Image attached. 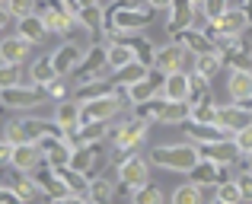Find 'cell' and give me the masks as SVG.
Segmentation results:
<instances>
[{
	"mask_svg": "<svg viewBox=\"0 0 252 204\" xmlns=\"http://www.w3.org/2000/svg\"><path fill=\"white\" fill-rule=\"evenodd\" d=\"M154 160L160 166L179 169V173H191L198 166V153L191 147H160V150H154Z\"/></svg>",
	"mask_w": 252,
	"mask_h": 204,
	"instance_id": "obj_1",
	"label": "cell"
},
{
	"mask_svg": "<svg viewBox=\"0 0 252 204\" xmlns=\"http://www.w3.org/2000/svg\"><path fill=\"white\" fill-rule=\"evenodd\" d=\"M191 93V83L185 74H179V70H172V74H166V83H163V96H166L169 102H185Z\"/></svg>",
	"mask_w": 252,
	"mask_h": 204,
	"instance_id": "obj_2",
	"label": "cell"
},
{
	"mask_svg": "<svg viewBox=\"0 0 252 204\" xmlns=\"http://www.w3.org/2000/svg\"><path fill=\"white\" fill-rule=\"evenodd\" d=\"M230 96H233L236 102L252 99V70H233V74H230Z\"/></svg>",
	"mask_w": 252,
	"mask_h": 204,
	"instance_id": "obj_3",
	"label": "cell"
},
{
	"mask_svg": "<svg viewBox=\"0 0 252 204\" xmlns=\"http://www.w3.org/2000/svg\"><path fill=\"white\" fill-rule=\"evenodd\" d=\"M26 51H29V42H26L23 35H16V38H6L3 45H0V58H3L6 64H19L26 58Z\"/></svg>",
	"mask_w": 252,
	"mask_h": 204,
	"instance_id": "obj_4",
	"label": "cell"
},
{
	"mask_svg": "<svg viewBox=\"0 0 252 204\" xmlns=\"http://www.w3.org/2000/svg\"><path fill=\"white\" fill-rule=\"evenodd\" d=\"M246 23H249V13L246 10H223L220 16H217L220 32H230V35H236V32H240Z\"/></svg>",
	"mask_w": 252,
	"mask_h": 204,
	"instance_id": "obj_5",
	"label": "cell"
},
{
	"mask_svg": "<svg viewBox=\"0 0 252 204\" xmlns=\"http://www.w3.org/2000/svg\"><path fill=\"white\" fill-rule=\"evenodd\" d=\"M115 109H118V99L105 96V99H96V102L86 105V109H83V118H86V121H96V118H109V115H115Z\"/></svg>",
	"mask_w": 252,
	"mask_h": 204,
	"instance_id": "obj_6",
	"label": "cell"
},
{
	"mask_svg": "<svg viewBox=\"0 0 252 204\" xmlns=\"http://www.w3.org/2000/svg\"><path fill=\"white\" fill-rule=\"evenodd\" d=\"M38 160H42V156H38V147H32V144H16V150H13V163H16L19 169H32Z\"/></svg>",
	"mask_w": 252,
	"mask_h": 204,
	"instance_id": "obj_7",
	"label": "cell"
},
{
	"mask_svg": "<svg viewBox=\"0 0 252 204\" xmlns=\"http://www.w3.org/2000/svg\"><path fill=\"white\" fill-rule=\"evenodd\" d=\"M214 118H217L220 124H227V128H233V131H240L243 124H249V121H252L249 112H243V109H220Z\"/></svg>",
	"mask_w": 252,
	"mask_h": 204,
	"instance_id": "obj_8",
	"label": "cell"
},
{
	"mask_svg": "<svg viewBox=\"0 0 252 204\" xmlns=\"http://www.w3.org/2000/svg\"><path fill=\"white\" fill-rule=\"evenodd\" d=\"M122 179L131 182V185H141V182L147 179V163H144V160H128V163H122Z\"/></svg>",
	"mask_w": 252,
	"mask_h": 204,
	"instance_id": "obj_9",
	"label": "cell"
},
{
	"mask_svg": "<svg viewBox=\"0 0 252 204\" xmlns=\"http://www.w3.org/2000/svg\"><path fill=\"white\" fill-rule=\"evenodd\" d=\"M45 32H48V29H45V23H42V19H35L32 13H29V16H23V23H19V35H23L26 42H35V38H42Z\"/></svg>",
	"mask_w": 252,
	"mask_h": 204,
	"instance_id": "obj_10",
	"label": "cell"
},
{
	"mask_svg": "<svg viewBox=\"0 0 252 204\" xmlns=\"http://www.w3.org/2000/svg\"><path fill=\"white\" fill-rule=\"evenodd\" d=\"M182 48H163L160 58H157V64H160V70H166V74H172V70L182 67Z\"/></svg>",
	"mask_w": 252,
	"mask_h": 204,
	"instance_id": "obj_11",
	"label": "cell"
},
{
	"mask_svg": "<svg viewBox=\"0 0 252 204\" xmlns=\"http://www.w3.org/2000/svg\"><path fill=\"white\" fill-rule=\"evenodd\" d=\"M74 64H77V48H70V45H67V48L58 51V58L51 61V67H55V74H67Z\"/></svg>",
	"mask_w": 252,
	"mask_h": 204,
	"instance_id": "obj_12",
	"label": "cell"
},
{
	"mask_svg": "<svg viewBox=\"0 0 252 204\" xmlns=\"http://www.w3.org/2000/svg\"><path fill=\"white\" fill-rule=\"evenodd\" d=\"M147 96H154V83H150L147 77H141V80L131 83V99H134V102H144Z\"/></svg>",
	"mask_w": 252,
	"mask_h": 204,
	"instance_id": "obj_13",
	"label": "cell"
},
{
	"mask_svg": "<svg viewBox=\"0 0 252 204\" xmlns=\"http://www.w3.org/2000/svg\"><path fill=\"white\" fill-rule=\"evenodd\" d=\"M144 134V124H128V128L118 134V147H131V144H137Z\"/></svg>",
	"mask_w": 252,
	"mask_h": 204,
	"instance_id": "obj_14",
	"label": "cell"
},
{
	"mask_svg": "<svg viewBox=\"0 0 252 204\" xmlns=\"http://www.w3.org/2000/svg\"><path fill=\"white\" fill-rule=\"evenodd\" d=\"M236 150H240V153H252V121L249 124H243L240 131H236Z\"/></svg>",
	"mask_w": 252,
	"mask_h": 204,
	"instance_id": "obj_15",
	"label": "cell"
},
{
	"mask_svg": "<svg viewBox=\"0 0 252 204\" xmlns=\"http://www.w3.org/2000/svg\"><path fill=\"white\" fill-rule=\"evenodd\" d=\"M128 61H134L131 48H109V64L112 67H125Z\"/></svg>",
	"mask_w": 252,
	"mask_h": 204,
	"instance_id": "obj_16",
	"label": "cell"
},
{
	"mask_svg": "<svg viewBox=\"0 0 252 204\" xmlns=\"http://www.w3.org/2000/svg\"><path fill=\"white\" fill-rule=\"evenodd\" d=\"M42 23H45V29H55V32L67 29V16H64V13H45Z\"/></svg>",
	"mask_w": 252,
	"mask_h": 204,
	"instance_id": "obj_17",
	"label": "cell"
},
{
	"mask_svg": "<svg viewBox=\"0 0 252 204\" xmlns=\"http://www.w3.org/2000/svg\"><path fill=\"white\" fill-rule=\"evenodd\" d=\"M118 70H122V80L125 83H134V80H141V77H144V67H141V64H134V61H128L125 67H118Z\"/></svg>",
	"mask_w": 252,
	"mask_h": 204,
	"instance_id": "obj_18",
	"label": "cell"
},
{
	"mask_svg": "<svg viewBox=\"0 0 252 204\" xmlns=\"http://www.w3.org/2000/svg\"><path fill=\"white\" fill-rule=\"evenodd\" d=\"M240 198H243L240 185H220L217 188V201H240Z\"/></svg>",
	"mask_w": 252,
	"mask_h": 204,
	"instance_id": "obj_19",
	"label": "cell"
},
{
	"mask_svg": "<svg viewBox=\"0 0 252 204\" xmlns=\"http://www.w3.org/2000/svg\"><path fill=\"white\" fill-rule=\"evenodd\" d=\"M217 64H220V61H217V55H204L201 61H198V74H201V77H211L217 70Z\"/></svg>",
	"mask_w": 252,
	"mask_h": 204,
	"instance_id": "obj_20",
	"label": "cell"
},
{
	"mask_svg": "<svg viewBox=\"0 0 252 204\" xmlns=\"http://www.w3.org/2000/svg\"><path fill=\"white\" fill-rule=\"evenodd\" d=\"M6 99H10L13 105H29V102H35V93H16V89H6Z\"/></svg>",
	"mask_w": 252,
	"mask_h": 204,
	"instance_id": "obj_21",
	"label": "cell"
},
{
	"mask_svg": "<svg viewBox=\"0 0 252 204\" xmlns=\"http://www.w3.org/2000/svg\"><path fill=\"white\" fill-rule=\"evenodd\" d=\"M32 6H35V0H10V10L16 13L19 19H23V16H29V13H32Z\"/></svg>",
	"mask_w": 252,
	"mask_h": 204,
	"instance_id": "obj_22",
	"label": "cell"
},
{
	"mask_svg": "<svg viewBox=\"0 0 252 204\" xmlns=\"http://www.w3.org/2000/svg\"><path fill=\"white\" fill-rule=\"evenodd\" d=\"M198 198H201V192H198L195 185H185V188H179V192H176V201L179 204H182V201H198Z\"/></svg>",
	"mask_w": 252,
	"mask_h": 204,
	"instance_id": "obj_23",
	"label": "cell"
},
{
	"mask_svg": "<svg viewBox=\"0 0 252 204\" xmlns=\"http://www.w3.org/2000/svg\"><path fill=\"white\" fill-rule=\"evenodd\" d=\"M58 121H61V124H74V121H77V109H74V105H61V112H58Z\"/></svg>",
	"mask_w": 252,
	"mask_h": 204,
	"instance_id": "obj_24",
	"label": "cell"
},
{
	"mask_svg": "<svg viewBox=\"0 0 252 204\" xmlns=\"http://www.w3.org/2000/svg\"><path fill=\"white\" fill-rule=\"evenodd\" d=\"M51 77H55V67H51V64L48 61H42V64H38V67H35V80H51Z\"/></svg>",
	"mask_w": 252,
	"mask_h": 204,
	"instance_id": "obj_25",
	"label": "cell"
},
{
	"mask_svg": "<svg viewBox=\"0 0 252 204\" xmlns=\"http://www.w3.org/2000/svg\"><path fill=\"white\" fill-rule=\"evenodd\" d=\"M16 64H10V70H3V74H0V89H10L13 83H16Z\"/></svg>",
	"mask_w": 252,
	"mask_h": 204,
	"instance_id": "obj_26",
	"label": "cell"
},
{
	"mask_svg": "<svg viewBox=\"0 0 252 204\" xmlns=\"http://www.w3.org/2000/svg\"><path fill=\"white\" fill-rule=\"evenodd\" d=\"M223 3H227V0H208V13H211V16L217 19V16H220L223 10H227V6H223Z\"/></svg>",
	"mask_w": 252,
	"mask_h": 204,
	"instance_id": "obj_27",
	"label": "cell"
},
{
	"mask_svg": "<svg viewBox=\"0 0 252 204\" xmlns=\"http://www.w3.org/2000/svg\"><path fill=\"white\" fill-rule=\"evenodd\" d=\"M137 201H163V195L157 192V188H150V192H141V195H137Z\"/></svg>",
	"mask_w": 252,
	"mask_h": 204,
	"instance_id": "obj_28",
	"label": "cell"
},
{
	"mask_svg": "<svg viewBox=\"0 0 252 204\" xmlns=\"http://www.w3.org/2000/svg\"><path fill=\"white\" fill-rule=\"evenodd\" d=\"M93 195H96V198H105V195H109V188H105V185H96V188H93Z\"/></svg>",
	"mask_w": 252,
	"mask_h": 204,
	"instance_id": "obj_29",
	"label": "cell"
},
{
	"mask_svg": "<svg viewBox=\"0 0 252 204\" xmlns=\"http://www.w3.org/2000/svg\"><path fill=\"white\" fill-rule=\"evenodd\" d=\"M154 6H169V0H150Z\"/></svg>",
	"mask_w": 252,
	"mask_h": 204,
	"instance_id": "obj_30",
	"label": "cell"
},
{
	"mask_svg": "<svg viewBox=\"0 0 252 204\" xmlns=\"http://www.w3.org/2000/svg\"><path fill=\"white\" fill-rule=\"evenodd\" d=\"M246 13H249V16H252V0H246Z\"/></svg>",
	"mask_w": 252,
	"mask_h": 204,
	"instance_id": "obj_31",
	"label": "cell"
},
{
	"mask_svg": "<svg viewBox=\"0 0 252 204\" xmlns=\"http://www.w3.org/2000/svg\"><path fill=\"white\" fill-rule=\"evenodd\" d=\"M3 23H6V16H3V10H0V29H3Z\"/></svg>",
	"mask_w": 252,
	"mask_h": 204,
	"instance_id": "obj_32",
	"label": "cell"
},
{
	"mask_svg": "<svg viewBox=\"0 0 252 204\" xmlns=\"http://www.w3.org/2000/svg\"><path fill=\"white\" fill-rule=\"evenodd\" d=\"M0 198H3V201H10V198H13V195H6V192H0Z\"/></svg>",
	"mask_w": 252,
	"mask_h": 204,
	"instance_id": "obj_33",
	"label": "cell"
}]
</instances>
